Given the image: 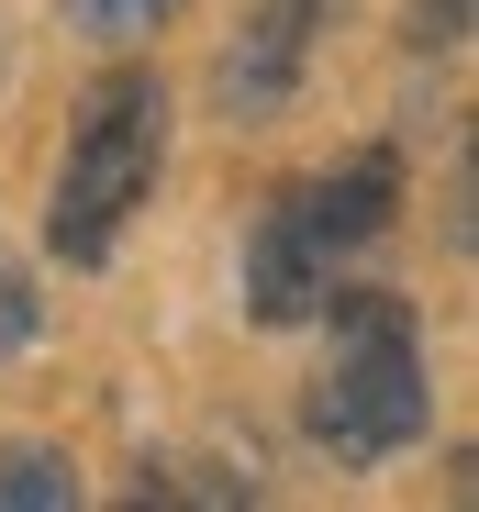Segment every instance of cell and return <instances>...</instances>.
I'll use <instances>...</instances> for the list:
<instances>
[{
	"mask_svg": "<svg viewBox=\"0 0 479 512\" xmlns=\"http://www.w3.org/2000/svg\"><path fill=\"white\" fill-rule=\"evenodd\" d=\"M156 156H168V90H156V67H112L67 123V167H56V201H45V245L67 268H101L123 245V223L156 190Z\"/></svg>",
	"mask_w": 479,
	"mask_h": 512,
	"instance_id": "7a4b0ae2",
	"label": "cell"
},
{
	"mask_svg": "<svg viewBox=\"0 0 479 512\" xmlns=\"http://www.w3.org/2000/svg\"><path fill=\"white\" fill-rule=\"evenodd\" d=\"M67 501H78L67 446H0V512H67Z\"/></svg>",
	"mask_w": 479,
	"mask_h": 512,
	"instance_id": "8992f818",
	"label": "cell"
},
{
	"mask_svg": "<svg viewBox=\"0 0 479 512\" xmlns=\"http://www.w3.org/2000/svg\"><path fill=\"white\" fill-rule=\"evenodd\" d=\"M34 323H45V312H34V279L0 256V357H12V346H34Z\"/></svg>",
	"mask_w": 479,
	"mask_h": 512,
	"instance_id": "9c48e42d",
	"label": "cell"
},
{
	"mask_svg": "<svg viewBox=\"0 0 479 512\" xmlns=\"http://www.w3.org/2000/svg\"><path fill=\"white\" fill-rule=\"evenodd\" d=\"M301 212H312V234H324L335 256L379 245V234H390V212H402V156H390V145L335 156L324 179H301Z\"/></svg>",
	"mask_w": 479,
	"mask_h": 512,
	"instance_id": "5b68a950",
	"label": "cell"
},
{
	"mask_svg": "<svg viewBox=\"0 0 479 512\" xmlns=\"http://www.w3.org/2000/svg\"><path fill=\"white\" fill-rule=\"evenodd\" d=\"M324 323H335V368L312 379V446H335L346 468H379V457H402L435 423L413 301H390V290H324Z\"/></svg>",
	"mask_w": 479,
	"mask_h": 512,
	"instance_id": "6da1fadb",
	"label": "cell"
},
{
	"mask_svg": "<svg viewBox=\"0 0 479 512\" xmlns=\"http://www.w3.org/2000/svg\"><path fill=\"white\" fill-rule=\"evenodd\" d=\"M335 23V0H257L246 34L223 45V112L234 123H268L290 90H301V67H312V34Z\"/></svg>",
	"mask_w": 479,
	"mask_h": 512,
	"instance_id": "277c9868",
	"label": "cell"
},
{
	"mask_svg": "<svg viewBox=\"0 0 479 512\" xmlns=\"http://www.w3.org/2000/svg\"><path fill=\"white\" fill-rule=\"evenodd\" d=\"M402 45H413V56L468 45V0H413V12H402Z\"/></svg>",
	"mask_w": 479,
	"mask_h": 512,
	"instance_id": "ba28073f",
	"label": "cell"
},
{
	"mask_svg": "<svg viewBox=\"0 0 479 512\" xmlns=\"http://www.w3.org/2000/svg\"><path fill=\"white\" fill-rule=\"evenodd\" d=\"M179 12H190V0H67V23L90 45H145V34H168Z\"/></svg>",
	"mask_w": 479,
	"mask_h": 512,
	"instance_id": "52a82bcc",
	"label": "cell"
},
{
	"mask_svg": "<svg viewBox=\"0 0 479 512\" xmlns=\"http://www.w3.org/2000/svg\"><path fill=\"white\" fill-rule=\"evenodd\" d=\"M324 290H335V245L312 234L301 190H268V201H257V223H246V312L290 334V323L324 312Z\"/></svg>",
	"mask_w": 479,
	"mask_h": 512,
	"instance_id": "3957f363",
	"label": "cell"
}]
</instances>
